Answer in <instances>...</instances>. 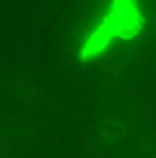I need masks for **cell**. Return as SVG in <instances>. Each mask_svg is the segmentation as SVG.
Segmentation results:
<instances>
[{"instance_id":"obj_1","label":"cell","mask_w":156,"mask_h":158,"mask_svg":"<svg viewBox=\"0 0 156 158\" xmlns=\"http://www.w3.org/2000/svg\"><path fill=\"white\" fill-rule=\"evenodd\" d=\"M141 16L136 0H114L109 15L103 21L100 27L92 34L84 51V56H93L107 45L109 38L115 34L131 37L138 31Z\"/></svg>"}]
</instances>
